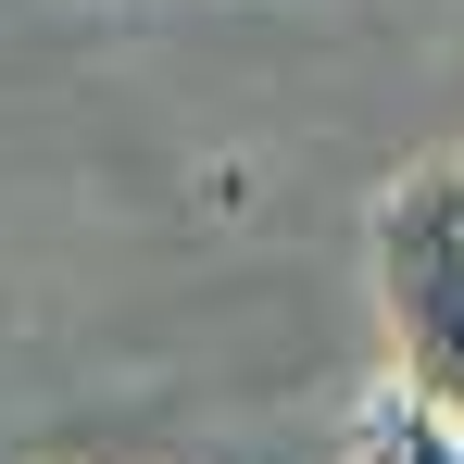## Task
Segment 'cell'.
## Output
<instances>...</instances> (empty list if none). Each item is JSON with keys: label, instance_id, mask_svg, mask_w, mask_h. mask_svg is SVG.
I'll return each instance as SVG.
<instances>
[{"label": "cell", "instance_id": "1", "mask_svg": "<svg viewBox=\"0 0 464 464\" xmlns=\"http://www.w3.org/2000/svg\"><path fill=\"white\" fill-rule=\"evenodd\" d=\"M377 314L401 389L464 427V176H401L377 201Z\"/></svg>", "mask_w": 464, "mask_h": 464}, {"label": "cell", "instance_id": "2", "mask_svg": "<svg viewBox=\"0 0 464 464\" xmlns=\"http://www.w3.org/2000/svg\"><path fill=\"white\" fill-rule=\"evenodd\" d=\"M352 464H464V427L440 401H414V389H389L377 414L352 427Z\"/></svg>", "mask_w": 464, "mask_h": 464}]
</instances>
